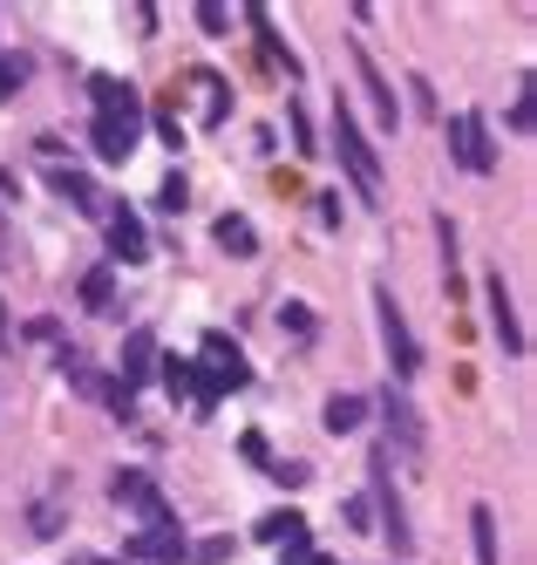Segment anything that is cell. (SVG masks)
<instances>
[{
  "instance_id": "obj_24",
  "label": "cell",
  "mask_w": 537,
  "mask_h": 565,
  "mask_svg": "<svg viewBox=\"0 0 537 565\" xmlns=\"http://www.w3.org/2000/svg\"><path fill=\"white\" fill-rule=\"evenodd\" d=\"M191 558L197 565H218V558H232V539H204V545H191Z\"/></svg>"
},
{
  "instance_id": "obj_31",
  "label": "cell",
  "mask_w": 537,
  "mask_h": 565,
  "mask_svg": "<svg viewBox=\"0 0 537 565\" xmlns=\"http://www.w3.org/2000/svg\"><path fill=\"white\" fill-rule=\"evenodd\" d=\"M68 565H109V558H68Z\"/></svg>"
},
{
  "instance_id": "obj_23",
  "label": "cell",
  "mask_w": 537,
  "mask_h": 565,
  "mask_svg": "<svg viewBox=\"0 0 537 565\" xmlns=\"http://www.w3.org/2000/svg\"><path fill=\"white\" fill-rule=\"evenodd\" d=\"M62 375H68L75 388H96V375H89V361H82L75 348H62Z\"/></svg>"
},
{
  "instance_id": "obj_27",
  "label": "cell",
  "mask_w": 537,
  "mask_h": 565,
  "mask_svg": "<svg viewBox=\"0 0 537 565\" xmlns=\"http://www.w3.org/2000/svg\"><path fill=\"white\" fill-rule=\"evenodd\" d=\"M157 130H163V143H171V150H184V124H178V109H163V116H157Z\"/></svg>"
},
{
  "instance_id": "obj_13",
  "label": "cell",
  "mask_w": 537,
  "mask_h": 565,
  "mask_svg": "<svg viewBox=\"0 0 537 565\" xmlns=\"http://www.w3.org/2000/svg\"><path fill=\"white\" fill-rule=\"evenodd\" d=\"M49 184H55V198H68L75 212H89V218L103 212V198H96V184L82 178V171H62V164H49Z\"/></svg>"
},
{
  "instance_id": "obj_32",
  "label": "cell",
  "mask_w": 537,
  "mask_h": 565,
  "mask_svg": "<svg viewBox=\"0 0 537 565\" xmlns=\"http://www.w3.org/2000/svg\"><path fill=\"white\" fill-rule=\"evenodd\" d=\"M0 341H8V307H0Z\"/></svg>"
},
{
  "instance_id": "obj_19",
  "label": "cell",
  "mask_w": 537,
  "mask_h": 565,
  "mask_svg": "<svg viewBox=\"0 0 537 565\" xmlns=\"http://www.w3.org/2000/svg\"><path fill=\"white\" fill-rule=\"evenodd\" d=\"M109 294H116V273H109V266H96L89 279H82V307H89V313H103Z\"/></svg>"
},
{
  "instance_id": "obj_6",
  "label": "cell",
  "mask_w": 537,
  "mask_h": 565,
  "mask_svg": "<svg viewBox=\"0 0 537 565\" xmlns=\"http://www.w3.org/2000/svg\"><path fill=\"white\" fill-rule=\"evenodd\" d=\"M449 150H457V164H463V171H490V164H497V150H490V130H483V116H476V109L449 116Z\"/></svg>"
},
{
  "instance_id": "obj_17",
  "label": "cell",
  "mask_w": 537,
  "mask_h": 565,
  "mask_svg": "<svg viewBox=\"0 0 537 565\" xmlns=\"http://www.w3.org/2000/svg\"><path fill=\"white\" fill-rule=\"evenodd\" d=\"M218 246H225V253H238V259H245V253H259V232H253V218L225 212V218H218Z\"/></svg>"
},
{
  "instance_id": "obj_21",
  "label": "cell",
  "mask_w": 537,
  "mask_h": 565,
  "mask_svg": "<svg viewBox=\"0 0 537 565\" xmlns=\"http://www.w3.org/2000/svg\"><path fill=\"white\" fill-rule=\"evenodd\" d=\"M157 369H163V388H171V395H191V361H157Z\"/></svg>"
},
{
  "instance_id": "obj_8",
  "label": "cell",
  "mask_w": 537,
  "mask_h": 565,
  "mask_svg": "<svg viewBox=\"0 0 537 565\" xmlns=\"http://www.w3.org/2000/svg\"><path fill=\"white\" fill-rule=\"evenodd\" d=\"M483 300H490V334L504 341V354H524V328H517V307H511L504 273H490V279H483Z\"/></svg>"
},
{
  "instance_id": "obj_11",
  "label": "cell",
  "mask_w": 537,
  "mask_h": 565,
  "mask_svg": "<svg viewBox=\"0 0 537 565\" xmlns=\"http://www.w3.org/2000/svg\"><path fill=\"white\" fill-rule=\"evenodd\" d=\"M157 375V334L150 328H130V341H122V388L137 395V382Z\"/></svg>"
},
{
  "instance_id": "obj_7",
  "label": "cell",
  "mask_w": 537,
  "mask_h": 565,
  "mask_svg": "<svg viewBox=\"0 0 537 565\" xmlns=\"http://www.w3.org/2000/svg\"><path fill=\"white\" fill-rule=\"evenodd\" d=\"M109 498H116V504H130V511H143V524H178V518H171V504H163V491H157L143 470H116Z\"/></svg>"
},
{
  "instance_id": "obj_29",
  "label": "cell",
  "mask_w": 537,
  "mask_h": 565,
  "mask_svg": "<svg viewBox=\"0 0 537 565\" xmlns=\"http://www.w3.org/2000/svg\"><path fill=\"white\" fill-rule=\"evenodd\" d=\"M103 395H109V409H116V416H130V402H137V395H130V388H122V382H109Z\"/></svg>"
},
{
  "instance_id": "obj_9",
  "label": "cell",
  "mask_w": 537,
  "mask_h": 565,
  "mask_svg": "<svg viewBox=\"0 0 537 565\" xmlns=\"http://www.w3.org/2000/svg\"><path fill=\"white\" fill-rule=\"evenodd\" d=\"M109 253L122 259V266H143L150 259V238H143V218L122 205V212H109Z\"/></svg>"
},
{
  "instance_id": "obj_12",
  "label": "cell",
  "mask_w": 537,
  "mask_h": 565,
  "mask_svg": "<svg viewBox=\"0 0 537 565\" xmlns=\"http://www.w3.org/2000/svg\"><path fill=\"white\" fill-rule=\"evenodd\" d=\"M62 518H68V491H62V483H49V491L34 498V511H28V539H55Z\"/></svg>"
},
{
  "instance_id": "obj_25",
  "label": "cell",
  "mask_w": 537,
  "mask_h": 565,
  "mask_svg": "<svg viewBox=\"0 0 537 565\" xmlns=\"http://www.w3.org/2000/svg\"><path fill=\"white\" fill-rule=\"evenodd\" d=\"M279 328H293V334H313V313L293 300V307H279Z\"/></svg>"
},
{
  "instance_id": "obj_5",
  "label": "cell",
  "mask_w": 537,
  "mask_h": 565,
  "mask_svg": "<svg viewBox=\"0 0 537 565\" xmlns=\"http://www.w3.org/2000/svg\"><path fill=\"white\" fill-rule=\"evenodd\" d=\"M122 558H137V565H184L191 558V539L178 532V524H143V532L122 545Z\"/></svg>"
},
{
  "instance_id": "obj_1",
  "label": "cell",
  "mask_w": 537,
  "mask_h": 565,
  "mask_svg": "<svg viewBox=\"0 0 537 565\" xmlns=\"http://www.w3.org/2000/svg\"><path fill=\"white\" fill-rule=\"evenodd\" d=\"M96 89V157L103 164H130L137 157V137H143V96L130 83H116V75H89Z\"/></svg>"
},
{
  "instance_id": "obj_16",
  "label": "cell",
  "mask_w": 537,
  "mask_h": 565,
  "mask_svg": "<svg viewBox=\"0 0 537 565\" xmlns=\"http://www.w3.org/2000/svg\"><path fill=\"white\" fill-rule=\"evenodd\" d=\"M375 498H382V518H388V539H395V552H416V539H408V511H401V498L388 491L382 477H375Z\"/></svg>"
},
{
  "instance_id": "obj_4",
  "label": "cell",
  "mask_w": 537,
  "mask_h": 565,
  "mask_svg": "<svg viewBox=\"0 0 537 565\" xmlns=\"http://www.w3.org/2000/svg\"><path fill=\"white\" fill-rule=\"evenodd\" d=\"M375 307H382V341H388V361H395V382H416V375H422V348H416V334H408L395 294L375 287Z\"/></svg>"
},
{
  "instance_id": "obj_28",
  "label": "cell",
  "mask_w": 537,
  "mask_h": 565,
  "mask_svg": "<svg viewBox=\"0 0 537 565\" xmlns=\"http://www.w3.org/2000/svg\"><path fill=\"white\" fill-rule=\"evenodd\" d=\"M347 524H354V532H367V524H375V511H367V498H347Z\"/></svg>"
},
{
  "instance_id": "obj_15",
  "label": "cell",
  "mask_w": 537,
  "mask_h": 565,
  "mask_svg": "<svg viewBox=\"0 0 537 565\" xmlns=\"http://www.w3.org/2000/svg\"><path fill=\"white\" fill-rule=\"evenodd\" d=\"M382 409H388V423H395V436H401V450H422V416L416 409H408V402L388 388V402H382Z\"/></svg>"
},
{
  "instance_id": "obj_22",
  "label": "cell",
  "mask_w": 537,
  "mask_h": 565,
  "mask_svg": "<svg viewBox=\"0 0 537 565\" xmlns=\"http://www.w3.org/2000/svg\"><path fill=\"white\" fill-rule=\"evenodd\" d=\"M184 198H191V184H184V178L171 171V178H163V198H157V205H163V212L178 218V212H184Z\"/></svg>"
},
{
  "instance_id": "obj_3",
  "label": "cell",
  "mask_w": 537,
  "mask_h": 565,
  "mask_svg": "<svg viewBox=\"0 0 537 565\" xmlns=\"http://www.w3.org/2000/svg\"><path fill=\"white\" fill-rule=\"evenodd\" d=\"M334 150H341V164H347V178L375 198L382 191V157H375V143L361 137V124H354V109H347V96L334 103Z\"/></svg>"
},
{
  "instance_id": "obj_30",
  "label": "cell",
  "mask_w": 537,
  "mask_h": 565,
  "mask_svg": "<svg viewBox=\"0 0 537 565\" xmlns=\"http://www.w3.org/2000/svg\"><path fill=\"white\" fill-rule=\"evenodd\" d=\"M272 477H279V483H286V491H300V483H307V463H279V470H272Z\"/></svg>"
},
{
  "instance_id": "obj_20",
  "label": "cell",
  "mask_w": 537,
  "mask_h": 565,
  "mask_svg": "<svg viewBox=\"0 0 537 565\" xmlns=\"http://www.w3.org/2000/svg\"><path fill=\"white\" fill-rule=\"evenodd\" d=\"M28 89V55H0V96Z\"/></svg>"
},
{
  "instance_id": "obj_14",
  "label": "cell",
  "mask_w": 537,
  "mask_h": 565,
  "mask_svg": "<svg viewBox=\"0 0 537 565\" xmlns=\"http://www.w3.org/2000/svg\"><path fill=\"white\" fill-rule=\"evenodd\" d=\"M470 545H476V565H504V552H497V511H490V504L470 511Z\"/></svg>"
},
{
  "instance_id": "obj_26",
  "label": "cell",
  "mask_w": 537,
  "mask_h": 565,
  "mask_svg": "<svg viewBox=\"0 0 537 565\" xmlns=\"http://www.w3.org/2000/svg\"><path fill=\"white\" fill-rule=\"evenodd\" d=\"M225 21H232V14L218 8V0H204V8H197V28H204V34H225Z\"/></svg>"
},
{
  "instance_id": "obj_10",
  "label": "cell",
  "mask_w": 537,
  "mask_h": 565,
  "mask_svg": "<svg viewBox=\"0 0 537 565\" xmlns=\"http://www.w3.org/2000/svg\"><path fill=\"white\" fill-rule=\"evenodd\" d=\"M354 68H361V89L375 96V109H382V130H401V103H395V89H388V75L375 68V55L354 49Z\"/></svg>"
},
{
  "instance_id": "obj_2",
  "label": "cell",
  "mask_w": 537,
  "mask_h": 565,
  "mask_svg": "<svg viewBox=\"0 0 537 565\" xmlns=\"http://www.w3.org/2000/svg\"><path fill=\"white\" fill-rule=\"evenodd\" d=\"M191 369H204V375H191V402H197V416L212 409V402H218L225 388H245V382H253L245 354H238L225 334H204V361H191Z\"/></svg>"
},
{
  "instance_id": "obj_18",
  "label": "cell",
  "mask_w": 537,
  "mask_h": 565,
  "mask_svg": "<svg viewBox=\"0 0 537 565\" xmlns=\"http://www.w3.org/2000/svg\"><path fill=\"white\" fill-rule=\"evenodd\" d=\"M367 423V402L361 395H334V402H326V429H334V436H354Z\"/></svg>"
}]
</instances>
